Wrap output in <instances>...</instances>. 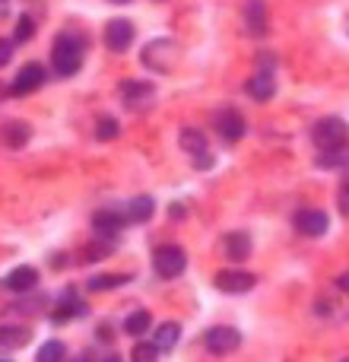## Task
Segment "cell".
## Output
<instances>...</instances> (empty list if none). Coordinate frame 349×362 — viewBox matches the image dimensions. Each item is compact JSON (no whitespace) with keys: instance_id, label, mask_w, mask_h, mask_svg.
I'll return each mask as SVG.
<instances>
[{"instance_id":"obj_20","label":"cell","mask_w":349,"mask_h":362,"mask_svg":"<svg viewBox=\"0 0 349 362\" xmlns=\"http://www.w3.org/2000/svg\"><path fill=\"white\" fill-rule=\"evenodd\" d=\"M121 95H124L127 102H143V99H150V95H153V89H150V83L127 80L124 86H121Z\"/></svg>"},{"instance_id":"obj_1","label":"cell","mask_w":349,"mask_h":362,"mask_svg":"<svg viewBox=\"0 0 349 362\" xmlns=\"http://www.w3.org/2000/svg\"><path fill=\"white\" fill-rule=\"evenodd\" d=\"M51 61H54L57 74L70 76V74H76V70L83 67V51H80V45H76L70 35H61L54 42V48H51Z\"/></svg>"},{"instance_id":"obj_25","label":"cell","mask_w":349,"mask_h":362,"mask_svg":"<svg viewBox=\"0 0 349 362\" xmlns=\"http://www.w3.org/2000/svg\"><path fill=\"white\" fill-rule=\"evenodd\" d=\"M118 131L121 127H118V121L114 118H99V124H95V137L99 140H114L118 137Z\"/></svg>"},{"instance_id":"obj_26","label":"cell","mask_w":349,"mask_h":362,"mask_svg":"<svg viewBox=\"0 0 349 362\" xmlns=\"http://www.w3.org/2000/svg\"><path fill=\"white\" fill-rule=\"evenodd\" d=\"M32 32H35V23H32L29 16H19V23H16V35H13V42H29Z\"/></svg>"},{"instance_id":"obj_10","label":"cell","mask_w":349,"mask_h":362,"mask_svg":"<svg viewBox=\"0 0 349 362\" xmlns=\"http://www.w3.org/2000/svg\"><path fill=\"white\" fill-rule=\"evenodd\" d=\"M32 340V331L25 325H4L0 327V353H13Z\"/></svg>"},{"instance_id":"obj_9","label":"cell","mask_w":349,"mask_h":362,"mask_svg":"<svg viewBox=\"0 0 349 362\" xmlns=\"http://www.w3.org/2000/svg\"><path fill=\"white\" fill-rule=\"evenodd\" d=\"M216 127H219V134H223L229 144H238V140L244 137V118L235 112V108H225V112H219Z\"/></svg>"},{"instance_id":"obj_29","label":"cell","mask_w":349,"mask_h":362,"mask_svg":"<svg viewBox=\"0 0 349 362\" xmlns=\"http://www.w3.org/2000/svg\"><path fill=\"white\" fill-rule=\"evenodd\" d=\"M194 165H197V169H210L213 156H210V153H200V156H194Z\"/></svg>"},{"instance_id":"obj_4","label":"cell","mask_w":349,"mask_h":362,"mask_svg":"<svg viewBox=\"0 0 349 362\" xmlns=\"http://www.w3.org/2000/svg\"><path fill=\"white\" fill-rule=\"evenodd\" d=\"M203 344L213 356H229V353H235L238 346H242V334L229 325H219V327H213V331H206Z\"/></svg>"},{"instance_id":"obj_23","label":"cell","mask_w":349,"mask_h":362,"mask_svg":"<svg viewBox=\"0 0 349 362\" xmlns=\"http://www.w3.org/2000/svg\"><path fill=\"white\" fill-rule=\"evenodd\" d=\"M64 359V344L61 340H48V344L38 350V356L35 362H61Z\"/></svg>"},{"instance_id":"obj_2","label":"cell","mask_w":349,"mask_h":362,"mask_svg":"<svg viewBox=\"0 0 349 362\" xmlns=\"http://www.w3.org/2000/svg\"><path fill=\"white\" fill-rule=\"evenodd\" d=\"M312 140H314V146H321L324 153H340L343 144H346V124L340 118L318 121L314 131H312Z\"/></svg>"},{"instance_id":"obj_21","label":"cell","mask_w":349,"mask_h":362,"mask_svg":"<svg viewBox=\"0 0 349 362\" xmlns=\"http://www.w3.org/2000/svg\"><path fill=\"white\" fill-rule=\"evenodd\" d=\"M244 19H248V25L261 35L264 32V19H267V10H264L261 0H251V6H244Z\"/></svg>"},{"instance_id":"obj_19","label":"cell","mask_w":349,"mask_h":362,"mask_svg":"<svg viewBox=\"0 0 349 362\" xmlns=\"http://www.w3.org/2000/svg\"><path fill=\"white\" fill-rule=\"evenodd\" d=\"M131 280H134L131 274H105V276H93V280H89V289H93V293H102V289L124 286V283H131Z\"/></svg>"},{"instance_id":"obj_33","label":"cell","mask_w":349,"mask_h":362,"mask_svg":"<svg viewBox=\"0 0 349 362\" xmlns=\"http://www.w3.org/2000/svg\"><path fill=\"white\" fill-rule=\"evenodd\" d=\"M0 362H10V359H0Z\"/></svg>"},{"instance_id":"obj_31","label":"cell","mask_w":349,"mask_h":362,"mask_svg":"<svg viewBox=\"0 0 349 362\" xmlns=\"http://www.w3.org/2000/svg\"><path fill=\"white\" fill-rule=\"evenodd\" d=\"M105 362H121V356H108Z\"/></svg>"},{"instance_id":"obj_7","label":"cell","mask_w":349,"mask_h":362,"mask_svg":"<svg viewBox=\"0 0 349 362\" xmlns=\"http://www.w3.org/2000/svg\"><path fill=\"white\" fill-rule=\"evenodd\" d=\"M38 86H45V70H42V64H25V67L16 74V80H13V89H10V93H13V95H29V93H35Z\"/></svg>"},{"instance_id":"obj_30","label":"cell","mask_w":349,"mask_h":362,"mask_svg":"<svg viewBox=\"0 0 349 362\" xmlns=\"http://www.w3.org/2000/svg\"><path fill=\"white\" fill-rule=\"evenodd\" d=\"M169 216H174V219H181V216H184V206H172V210H169Z\"/></svg>"},{"instance_id":"obj_22","label":"cell","mask_w":349,"mask_h":362,"mask_svg":"<svg viewBox=\"0 0 349 362\" xmlns=\"http://www.w3.org/2000/svg\"><path fill=\"white\" fill-rule=\"evenodd\" d=\"M6 146H10V150H19V146H25L29 144V124H10L6 127Z\"/></svg>"},{"instance_id":"obj_32","label":"cell","mask_w":349,"mask_h":362,"mask_svg":"<svg viewBox=\"0 0 349 362\" xmlns=\"http://www.w3.org/2000/svg\"><path fill=\"white\" fill-rule=\"evenodd\" d=\"M112 4H127V0H112Z\"/></svg>"},{"instance_id":"obj_16","label":"cell","mask_w":349,"mask_h":362,"mask_svg":"<svg viewBox=\"0 0 349 362\" xmlns=\"http://www.w3.org/2000/svg\"><path fill=\"white\" fill-rule=\"evenodd\" d=\"M178 144H181V150L191 153V156H200V153H206V137L200 131H194V127H184V131H181Z\"/></svg>"},{"instance_id":"obj_24","label":"cell","mask_w":349,"mask_h":362,"mask_svg":"<svg viewBox=\"0 0 349 362\" xmlns=\"http://www.w3.org/2000/svg\"><path fill=\"white\" fill-rule=\"evenodd\" d=\"M131 359H134V362H156V359H159L156 344H137V346L131 350Z\"/></svg>"},{"instance_id":"obj_27","label":"cell","mask_w":349,"mask_h":362,"mask_svg":"<svg viewBox=\"0 0 349 362\" xmlns=\"http://www.w3.org/2000/svg\"><path fill=\"white\" fill-rule=\"evenodd\" d=\"M112 255V245L99 242V245H86V251H83V261H99V257H108Z\"/></svg>"},{"instance_id":"obj_12","label":"cell","mask_w":349,"mask_h":362,"mask_svg":"<svg viewBox=\"0 0 349 362\" xmlns=\"http://www.w3.org/2000/svg\"><path fill=\"white\" fill-rule=\"evenodd\" d=\"M248 93H251V99H257V102L273 99V93H276L273 74H270V70H261V74H254L248 80Z\"/></svg>"},{"instance_id":"obj_13","label":"cell","mask_w":349,"mask_h":362,"mask_svg":"<svg viewBox=\"0 0 349 362\" xmlns=\"http://www.w3.org/2000/svg\"><path fill=\"white\" fill-rule=\"evenodd\" d=\"M223 248H225V255H229L232 261H248L251 238L244 235V232H229V235L223 238Z\"/></svg>"},{"instance_id":"obj_6","label":"cell","mask_w":349,"mask_h":362,"mask_svg":"<svg viewBox=\"0 0 349 362\" xmlns=\"http://www.w3.org/2000/svg\"><path fill=\"white\" fill-rule=\"evenodd\" d=\"M134 42V25L127 23V19H112V23L105 25V45L108 51H114V54H121V51H127Z\"/></svg>"},{"instance_id":"obj_14","label":"cell","mask_w":349,"mask_h":362,"mask_svg":"<svg viewBox=\"0 0 349 362\" xmlns=\"http://www.w3.org/2000/svg\"><path fill=\"white\" fill-rule=\"evenodd\" d=\"M153 210H156L153 197L140 194V197H134L131 204H127V223H146V219L153 216Z\"/></svg>"},{"instance_id":"obj_11","label":"cell","mask_w":349,"mask_h":362,"mask_svg":"<svg viewBox=\"0 0 349 362\" xmlns=\"http://www.w3.org/2000/svg\"><path fill=\"white\" fill-rule=\"evenodd\" d=\"M35 286H38V270L29 267V264L10 270V276H6V289H13V293H29Z\"/></svg>"},{"instance_id":"obj_18","label":"cell","mask_w":349,"mask_h":362,"mask_svg":"<svg viewBox=\"0 0 349 362\" xmlns=\"http://www.w3.org/2000/svg\"><path fill=\"white\" fill-rule=\"evenodd\" d=\"M150 325H153V318H150V312H146V308H137V312H131L124 318V331L134 334V337L146 334V327H150Z\"/></svg>"},{"instance_id":"obj_15","label":"cell","mask_w":349,"mask_h":362,"mask_svg":"<svg viewBox=\"0 0 349 362\" xmlns=\"http://www.w3.org/2000/svg\"><path fill=\"white\" fill-rule=\"evenodd\" d=\"M178 340H181V325H178V321H165V325L156 331V350L159 353L174 350V346H178Z\"/></svg>"},{"instance_id":"obj_17","label":"cell","mask_w":349,"mask_h":362,"mask_svg":"<svg viewBox=\"0 0 349 362\" xmlns=\"http://www.w3.org/2000/svg\"><path fill=\"white\" fill-rule=\"evenodd\" d=\"M93 226H95V232H105V235H112V232H118L121 226V213H112V210H99L93 216Z\"/></svg>"},{"instance_id":"obj_28","label":"cell","mask_w":349,"mask_h":362,"mask_svg":"<svg viewBox=\"0 0 349 362\" xmlns=\"http://www.w3.org/2000/svg\"><path fill=\"white\" fill-rule=\"evenodd\" d=\"M10 61H13V42L10 38H0V67H6Z\"/></svg>"},{"instance_id":"obj_8","label":"cell","mask_w":349,"mask_h":362,"mask_svg":"<svg viewBox=\"0 0 349 362\" xmlns=\"http://www.w3.org/2000/svg\"><path fill=\"white\" fill-rule=\"evenodd\" d=\"M327 226H331V219H327L324 210H302V213H295V229H299L302 235L318 238V235H324V232H327Z\"/></svg>"},{"instance_id":"obj_3","label":"cell","mask_w":349,"mask_h":362,"mask_svg":"<svg viewBox=\"0 0 349 362\" xmlns=\"http://www.w3.org/2000/svg\"><path fill=\"white\" fill-rule=\"evenodd\" d=\"M153 267H156V274L162 276V280H174V276L184 274L187 255L178 245H162V248H156V255H153Z\"/></svg>"},{"instance_id":"obj_5","label":"cell","mask_w":349,"mask_h":362,"mask_svg":"<svg viewBox=\"0 0 349 362\" xmlns=\"http://www.w3.org/2000/svg\"><path fill=\"white\" fill-rule=\"evenodd\" d=\"M254 283H257L254 274L232 267V270H219L216 280H213V286L223 289V293H248V289H254Z\"/></svg>"}]
</instances>
